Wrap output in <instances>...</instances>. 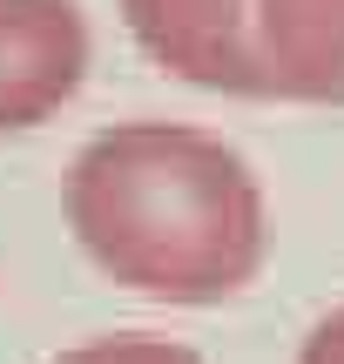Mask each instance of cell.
<instances>
[{
	"label": "cell",
	"instance_id": "2",
	"mask_svg": "<svg viewBox=\"0 0 344 364\" xmlns=\"http://www.w3.org/2000/svg\"><path fill=\"white\" fill-rule=\"evenodd\" d=\"M135 48L162 75L210 95H270L257 54V0H122Z\"/></svg>",
	"mask_w": 344,
	"mask_h": 364
},
{
	"label": "cell",
	"instance_id": "3",
	"mask_svg": "<svg viewBox=\"0 0 344 364\" xmlns=\"http://www.w3.org/2000/svg\"><path fill=\"white\" fill-rule=\"evenodd\" d=\"M88 54L81 0H0V135L61 115L88 81Z\"/></svg>",
	"mask_w": 344,
	"mask_h": 364
},
{
	"label": "cell",
	"instance_id": "6",
	"mask_svg": "<svg viewBox=\"0 0 344 364\" xmlns=\"http://www.w3.org/2000/svg\"><path fill=\"white\" fill-rule=\"evenodd\" d=\"M297 364H344V311H331V317H324V324L304 338Z\"/></svg>",
	"mask_w": 344,
	"mask_h": 364
},
{
	"label": "cell",
	"instance_id": "1",
	"mask_svg": "<svg viewBox=\"0 0 344 364\" xmlns=\"http://www.w3.org/2000/svg\"><path fill=\"white\" fill-rule=\"evenodd\" d=\"M68 230L108 284L156 304H223L270 257L257 169L210 129L115 122L68 169Z\"/></svg>",
	"mask_w": 344,
	"mask_h": 364
},
{
	"label": "cell",
	"instance_id": "4",
	"mask_svg": "<svg viewBox=\"0 0 344 364\" xmlns=\"http://www.w3.org/2000/svg\"><path fill=\"white\" fill-rule=\"evenodd\" d=\"M270 95L344 108V0H257Z\"/></svg>",
	"mask_w": 344,
	"mask_h": 364
},
{
	"label": "cell",
	"instance_id": "5",
	"mask_svg": "<svg viewBox=\"0 0 344 364\" xmlns=\"http://www.w3.org/2000/svg\"><path fill=\"white\" fill-rule=\"evenodd\" d=\"M48 364H203L189 344L176 338H142V331H129V338H88L75 344V351L48 358Z\"/></svg>",
	"mask_w": 344,
	"mask_h": 364
}]
</instances>
